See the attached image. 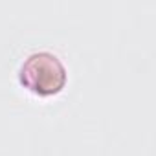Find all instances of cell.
<instances>
[{"mask_svg":"<svg viewBox=\"0 0 156 156\" xmlns=\"http://www.w3.org/2000/svg\"><path fill=\"white\" fill-rule=\"evenodd\" d=\"M19 77L24 88L37 96L48 98L59 94L64 88L68 81V72L59 55L48 50H41L30 53L22 61Z\"/></svg>","mask_w":156,"mask_h":156,"instance_id":"obj_1","label":"cell"}]
</instances>
